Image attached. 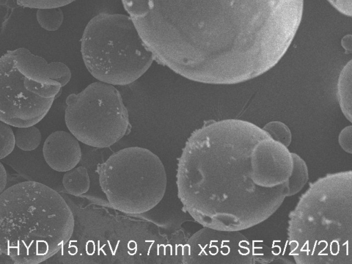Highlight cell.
I'll return each mask as SVG.
<instances>
[{
  "label": "cell",
  "mask_w": 352,
  "mask_h": 264,
  "mask_svg": "<svg viewBox=\"0 0 352 264\" xmlns=\"http://www.w3.org/2000/svg\"><path fill=\"white\" fill-rule=\"evenodd\" d=\"M73 212L52 188L17 183L0 195V250L14 263L36 264L60 252L74 230Z\"/></svg>",
  "instance_id": "4"
},
{
  "label": "cell",
  "mask_w": 352,
  "mask_h": 264,
  "mask_svg": "<svg viewBox=\"0 0 352 264\" xmlns=\"http://www.w3.org/2000/svg\"><path fill=\"white\" fill-rule=\"evenodd\" d=\"M11 126L1 122L0 124V158L6 157L14 149L16 145L15 135Z\"/></svg>",
  "instance_id": "17"
},
{
  "label": "cell",
  "mask_w": 352,
  "mask_h": 264,
  "mask_svg": "<svg viewBox=\"0 0 352 264\" xmlns=\"http://www.w3.org/2000/svg\"><path fill=\"white\" fill-rule=\"evenodd\" d=\"M155 60L190 80L232 84L273 67L303 0H122Z\"/></svg>",
  "instance_id": "1"
},
{
  "label": "cell",
  "mask_w": 352,
  "mask_h": 264,
  "mask_svg": "<svg viewBox=\"0 0 352 264\" xmlns=\"http://www.w3.org/2000/svg\"><path fill=\"white\" fill-rule=\"evenodd\" d=\"M342 14L352 17V0H327Z\"/></svg>",
  "instance_id": "20"
},
{
  "label": "cell",
  "mask_w": 352,
  "mask_h": 264,
  "mask_svg": "<svg viewBox=\"0 0 352 264\" xmlns=\"http://www.w3.org/2000/svg\"><path fill=\"white\" fill-rule=\"evenodd\" d=\"M338 142L345 152L352 154V125L344 127L340 131Z\"/></svg>",
  "instance_id": "19"
},
{
  "label": "cell",
  "mask_w": 352,
  "mask_h": 264,
  "mask_svg": "<svg viewBox=\"0 0 352 264\" xmlns=\"http://www.w3.org/2000/svg\"><path fill=\"white\" fill-rule=\"evenodd\" d=\"M7 184V173L3 165L0 164V192L1 193L6 189Z\"/></svg>",
  "instance_id": "22"
},
{
  "label": "cell",
  "mask_w": 352,
  "mask_h": 264,
  "mask_svg": "<svg viewBox=\"0 0 352 264\" xmlns=\"http://www.w3.org/2000/svg\"><path fill=\"white\" fill-rule=\"evenodd\" d=\"M337 96L342 112L352 123V59L345 65L340 73Z\"/></svg>",
  "instance_id": "11"
},
{
  "label": "cell",
  "mask_w": 352,
  "mask_h": 264,
  "mask_svg": "<svg viewBox=\"0 0 352 264\" xmlns=\"http://www.w3.org/2000/svg\"><path fill=\"white\" fill-rule=\"evenodd\" d=\"M80 52L91 76L112 85L134 82L155 60L131 17L123 14L94 16L83 31Z\"/></svg>",
  "instance_id": "6"
},
{
  "label": "cell",
  "mask_w": 352,
  "mask_h": 264,
  "mask_svg": "<svg viewBox=\"0 0 352 264\" xmlns=\"http://www.w3.org/2000/svg\"><path fill=\"white\" fill-rule=\"evenodd\" d=\"M76 0H16V3L30 8H60Z\"/></svg>",
  "instance_id": "18"
},
{
  "label": "cell",
  "mask_w": 352,
  "mask_h": 264,
  "mask_svg": "<svg viewBox=\"0 0 352 264\" xmlns=\"http://www.w3.org/2000/svg\"><path fill=\"white\" fill-rule=\"evenodd\" d=\"M43 155L52 170L65 173L76 167L81 160L82 152L79 141L73 134L56 131L46 138Z\"/></svg>",
  "instance_id": "10"
},
{
  "label": "cell",
  "mask_w": 352,
  "mask_h": 264,
  "mask_svg": "<svg viewBox=\"0 0 352 264\" xmlns=\"http://www.w3.org/2000/svg\"><path fill=\"white\" fill-rule=\"evenodd\" d=\"M96 172L109 204L124 213L142 214L150 211L166 192L164 164L157 155L145 148L120 149L100 164Z\"/></svg>",
  "instance_id": "7"
},
{
  "label": "cell",
  "mask_w": 352,
  "mask_h": 264,
  "mask_svg": "<svg viewBox=\"0 0 352 264\" xmlns=\"http://www.w3.org/2000/svg\"><path fill=\"white\" fill-rule=\"evenodd\" d=\"M16 146L23 151H32L38 148L41 142L40 130L34 125L17 127L15 132Z\"/></svg>",
  "instance_id": "14"
},
{
  "label": "cell",
  "mask_w": 352,
  "mask_h": 264,
  "mask_svg": "<svg viewBox=\"0 0 352 264\" xmlns=\"http://www.w3.org/2000/svg\"><path fill=\"white\" fill-rule=\"evenodd\" d=\"M292 154L293 168L288 181V197L299 192L309 179L308 168L304 160L296 153H292Z\"/></svg>",
  "instance_id": "13"
},
{
  "label": "cell",
  "mask_w": 352,
  "mask_h": 264,
  "mask_svg": "<svg viewBox=\"0 0 352 264\" xmlns=\"http://www.w3.org/2000/svg\"><path fill=\"white\" fill-rule=\"evenodd\" d=\"M36 17L43 29L54 32L60 28L64 15L60 8H47L37 9Z\"/></svg>",
  "instance_id": "15"
},
{
  "label": "cell",
  "mask_w": 352,
  "mask_h": 264,
  "mask_svg": "<svg viewBox=\"0 0 352 264\" xmlns=\"http://www.w3.org/2000/svg\"><path fill=\"white\" fill-rule=\"evenodd\" d=\"M292 153L245 120L210 122L188 138L178 159L177 188L198 223L243 230L271 217L288 197Z\"/></svg>",
  "instance_id": "2"
},
{
  "label": "cell",
  "mask_w": 352,
  "mask_h": 264,
  "mask_svg": "<svg viewBox=\"0 0 352 264\" xmlns=\"http://www.w3.org/2000/svg\"><path fill=\"white\" fill-rule=\"evenodd\" d=\"M183 264H254V251L249 239L239 230L203 226L186 243Z\"/></svg>",
  "instance_id": "9"
},
{
  "label": "cell",
  "mask_w": 352,
  "mask_h": 264,
  "mask_svg": "<svg viewBox=\"0 0 352 264\" xmlns=\"http://www.w3.org/2000/svg\"><path fill=\"white\" fill-rule=\"evenodd\" d=\"M62 183L67 192L72 195L80 196L87 192L90 187L87 169L80 166L65 172Z\"/></svg>",
  "instance_id": "12"
},
{
  "label": "cell",
  "mask_w": 352,
  "mask_h": 264,
  "mask_svg": "<svg viewBox=\"0 0 352 264\" xmlns=\"http://www.w3.org/2000/svg\"><path fill=\"white\" fill-rule=\"evenodd\" d=\"M287 231L298 264L352 263V170L311 183L289 213Z\"/></svg>",
  "instance_id": "3"
},
{
  "label": "cell",
  "mask_w": 352,
  "mask_h": 264,
  "mask_svg": "<svg viewBox=\"0 0 352 264\" xmlns=\"http://www.w3.org/2000/svg\"><path fill=\"white\" fill-rule=\"evenodd\" d=\"M65 104V124L86 145L108 148L128 131V110L114 85L93 82L80 93L68 96Z\"/></svg>",
  "instance_id": "8"
},
{
  "label": "cell",
  "mask_w": 352,
  "mask_h": 264,
  "mask_svg": "<svg viewBox=\"0 0 352 264\" xmlns=\"http://www.w3.org/2000/svg\"><path fill=\"white\" fill-rule=\"evenodd\" d=\"M72 78L63 63H47L20 47L0 59V120L14 127L36 124Z\"/></svg>",
  "instance_id": "5"
},
{
  "label": "cell",
  "mask_w": 352,
  "mask_h": 264,
  "mask_svg": "<svg viewBox=\"0 0 352 264\" xmlns=\"http://www.w3.org/2000/svg\"><path fill=\"white\" fill-rule=\"evenodd\" d=\"M274 140L288 147L292 142V133L288 126L280 121L268 122L263 128Z\"/></svg>",
  "instance_id": "16"
},
{
  "label": "cell",
  "mask_w": 352,
  "mask_h": 264,
  "mask_svg": "<svg viewBox=\"0 0 352 264\" xmlns=\"http://www.w3.org/2000/svg\"><path fill=\"white\" fill-rule=\"evenodd\" d=\"M341 44L344 49L346 53L352 52V34H347L344 36L342 41Z\"/></svg>",
  "instance_id": "21"
}]
</instances>
